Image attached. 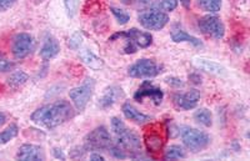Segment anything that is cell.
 <instances>
[{"label":"cell","mask_w":250,"mask_h":161,"mask_svg":"<svg viewBox=\"0 0 250 161\" xmlns=\"http://www.w3.org/2000/svg\"><path fill=\"white\" fill-rule=\"evenodd\" d=\"M34 40L28 33H19L12 40V54L17 60H23L33 50Z\"/></svg>","instance_id":"cell-10"},{"label":"cell","mask_w":250,"mask_h":161,"mask_svg":"<svg viewBox=\"0 0 250 161\" xmlns=\"http://www.w3.org/2000/svg\"><path fill=\"white\" fill-rule=\"evenodd\" d=\"M14 68V62L10 61L4 54L0 53V73H6Z\"/></svg>","instance_id":"cell-30"},{"label":"cell","mask_w":250,"mask_h":161,"mask_svg":"<svg viewBox=\"0 0 250 161\" xmlns=\"http://www.w3.org/2000/svg\"><path fill=\"white\" fill-rule=\"evenodd\" d=\"M19 134V127L17 124H10L5 130L0 133V145L8 144L9 141H12L13 139L17 138Z\"/></svg>","instance_id":"cell-24"},{"label":"cell","mask_w":250,"mask_h":161,"mask_svg":"<svg viewBox=\"0 0 250 161\" xmlns=\"http://www.w3.org/2000/svg\"><path fill=\"white\" fill-rule=\"evenodd\" d=\"M111 130L117 136L118 145L122 146L125 151L129 150L131 153H139L142 150V140H140L139 135L130 130L124 124V121L117 116L111 118Z\"/></svg>","instance_id":"cell-2"},{"label":"cell","mask_w":250,"mask_h":161,"mask_svg":"<svg viewBox=\"0 0 250 161\" xmlns=\"http://www.w3.org/2000/svg\"><path fill=\"white\" fill-rule=\"evenodd\" d=\"M162 71L163 66L160 64L154 61L153 59L143 58L129 66L128 75L134 79H151L158 77Z\"/></svg>","instance_id":"cell-4"},{"label":"cell","mask_w":250,"mask_h":161,"mask_svg":"<svg viewBox=\"0 0 250 161\" xmlns=\"http://www.w3.org/2000/svg\"><path fill=\"white\" fill-rule=\"evenodd\" d=\"M165 81L168 82L170 86H174V88H182V86H184V81L179 79V78H167Z\"/></svg>","instance_id":"cell-33"},{"label":"cell","mask_w":250,"mask_h":161,"mask_svg":"<svg viewBox=\"0 0 250 161\" xmlns=\"http://www.w3.org/2000/svg\"><path fill=\"white\" fill-rule=\"evenodd\" d=\"M110 12L113 13L114 18L117 19V21L119 25H125V24L129 23V20H130V15L125 12V10L117 8V6H110Z\"/></svg>","instance_id":"cell-26"},{"label":"cell","mask_w":250,"mask_h":161,"mask_svg":"<svg viewBox=\"0 0 250 161\" xmlns=\"http://www.w3.org/2000/svg\"><path fill=\"white\" fill-rule=\"evenodd\" d=\"M198 26H199L200 31L208 35V37H211L216 40H220L224 38L225 26L223 24L222 19L216 17V15L209 14L200 18L199 21H198Z\"/></svg>","instance_id":"cell-8"},{"label":"cell","mask_w":250,"mask_h":161,"mask_svg":"<svg viewBox=\"0 0 250 161\" xmlns=\"http://www.w3.org/2000/svg\"><path fill=\"white\" fill-rule=\"evenodd\" d=\"M194 119L198 124L203 125L205 127H210L213 125V115H211L210 110H208L205 107L198 109L194 114Z\"/></svg>","instance_id":"cell-22"},{"label":"cell","mask_w":250,"mask_h":161,"mask_svg":"<svg viewBox=\"0 0 250 161\" xmlns=\"http://www.w3.org/2000/svg\"><path fill=\"white\" fill-rule=\"evenodd\" d=\"M94 89H95V80L93 78H86L82 85L69 91V98L78 111H83L85 109L89 100L93 96Z\"/></svg>","instance_id":"cell-5"},{"label":"cell","mask_w":250,"mask_h":161,"mask_svg":"<svg viewBox=\"0 0 250 161\" xmlns=\"http://www.w3.org/2000/svg\"><path fill=\"white\" fill-rule=\"evenodd\" d=\"M190 1L191 0H180V3L183 4L184 8H189V6H190Z\"/></svg>","instance_id":"cell-39"},{"label":"cell","mask_w":250,"mask_h":161,"mask_svg":"<svg viewBox=\"0 0 250 161\" xmlns=\"http://www.w3.org/2000/svg\"><path fill=\"white\" fill-rule=\"evenodd\" d=\"M122 110L126 119L130 120V121H133V122H135V124H138V125H144L151 120L150 116L146 115V114L140 113L137 107L133 106L130 102H125V104H123Z\"/></svg>","instance_id":"cell-19"},{"label":"cell","mask_w":250,"mask_h":161,"mask_svg":"<svg viewBox=\"0 0 250 161\" xmlns=\"http://www.w3.org/2000/svg\"><path fill=\"white\" fill-rule=\"evenodd\" d=\"M82 44H83V35L80 34L79 31L74 33V34L69 38V41H68L69 48L74 49V50H78V49L82 46Z\"/></svg>","instance_id":"cell-28"},{"label":"cell","mask_w":250,"mask_h":161,"mask_svg":"<svg viewBox=\"0 0 250 161\" xmlns=\"http://www.w3.org/2000/svg\"><path fill=\"white\" fill-rule=\"evenodd\" d=\"M200 100V91L196 89H191L189 91H185L182 94H175L173 96V101L179 110L187 111L191 110L194 107H196L198 102Z\"/></svg>","instance_id":"cell-12"},{"label":"cell","mask_w":250,"mask_h":161,"mask_svg":"<svg viewBox=\"0 0 250 161\" xmlns=\"http://www.w3.org/2000/svg\"><path fill=\"white\" fill-rule=\"evenodd\" d=\"M6 121V115L4 113H0V126H3Z\"/></svg>","instance_id":"cell-38"},{"label":"cell","mask_w":250,"mask_h":161,"mask_svg":"<svg viewBox=\"0 0 250 161\" xmlns=\"http://www.w3.org/2000/svg\"><path fill=\"white\" fill-rule=\"evenodd\" d=\"M17 159L21 161H43L45 160V154L39 145L24 144L18 150Z\"/></svg>","instance_id":"cell-14"},{"label":"cell","mask_w":250,"mask_h":161,"mask_svg":"<svg viewBox=\"0 0 250 161\" xmlns=\"http://www.w3.org/2000/svg\"><path fill=\"white\" fill-rule=\"evenodd\" d=\"M108 150L110 151V155L115 159H126L128 158V154H126V151H125V150L123 149L122 146H119L118 144L111 145Z\"/></svg>","instance_id":"cell-29"},{"label":"cell","mask_w":250,"mask_h":161,"mask_svg":"<svg viewBox=\"0 0 250 161\" xmlns=\"http://www.w3.org/2000/svg\"><path fill=\"white\" fill-rule=\"evenodd\" d=\"M185 158H187V153H185V150L180 145H170L165 150V160H179V159Z\"/></svg>","instance_id":"cell-23"},{"label":"cell","mask_w":250,"mask_h":161,"mask_svg":"<svg viewBox=\"0 0 250 161\" xmlns=\"http://www.w3.org/2000/svg\"><path fill=\"white\" fill-rule=\"evenodd\" d=\"M189 79H190V81L194 82V84H200V82H202V78H200V75H198V74H191V75H189Z\"/></svg>","instance_id":"cell-36"},{"label":"cell","mask_w":250,"mask_h":161,"mask_svg":"<svg viewBox=\"0 0 250 161\" xmlns=\"http://www.w3.org/2000/svg\"><path fill=\"white\" fill-rule=\"evenodd\" d=\"M29 80V75L25 73V71H21V70H18L15 73H13L10 77L8 78L6 82L10 88L13 89H18L20 86H23L26 81Z\"/></svg>","instance_id":"cell-21"},{"label":"cell","mask_w":250,"mask_h":161,"mask_svg":"<svg viewBox=\"0 0 250 161\" xmlns=\"http://www.w3.org/2000/svg\"><path fill=\"white\" fill-rule=\"evenodd\" d=\"M138 46L134 44L131 40L125 39V46H124V53L125 54H135L138 51Z\"/></svg>","instance_id":"cell-32"},{"label":"cell","mask_w":250,"mask_h":161,"mask_svg":"<svg viewBox=\"0 0 250 161\" xmlns=\"http://www.w3.org/2000/svg\"><path fill=\"white\" fill-rule=\"evenodd\" d=\"M15 3H17V0H0V12H6Z\"/></svg>","instance_id":"cell-34"},{"label":"cell","mask_w":250,"mask_h":161,"mask_svg":"<svg viewBox=\"0 0 250 161\" xmlns=\"http://www.w3.org/2000/svg\"><path fill=\"white\" fill-rule=\"evenodd\" d=\"M118 38H124V39H129L138 46V48H149V46L153 44V35L148 31H142L137 28H131L129 29L128 31H120V33H117V34L111 35L109 38L110 41H114L117 40Z\"/></svg>","instance_id":"cell-9"},{"label":"cell","mask_w":250,"mask_h":161,"mask_svg":"<svg viewBox=\"0 0 250 161\" xmlns=\"http://www.w3.org/2000/svg\"><path fill=\"white\" fill-rule=\"evenodd\" d=\"M164 131V127L159 125H153L146 129L144 134V142L150 153H158L163 149L165 142Z\"/></svg>","instance_id":"cell-11"},{"label":"cell","mask_w":250,"mask_h":161,"mask_svg":"<svg viewBox=\"0 0 250 161\" xmlns=\"http://www.w3.org/2000/svg\"><path fill=\"white\" fill-rule=\"evenodd\" d=\"M75 116L74 107L66 100H58L53 104L44 105L31 114L30 120L45 129H54L69 121Z\"/></svg>","instance_id":"cell-1"},{"label":"cell","mask_w":250,"mask_h":161,"mask_svg":"<svg viewBox=\"0 0 250 161\" xmlns=\"http://www.w3.org/2000/svg\"><path fill=\"white\" fill-rule=\"evenodd\" d=\"M53 155H54V158L60 159V160H65V155L62 154V149H59V147H54L53 149Z\"/></svg>","instance_id":"cell-35"},{"label":"cell","mask_w":250,"mask_h":161,"mask_svg":"<svg viewBox=\"0 0 250 161\" xmlns=\"http://www.w3.org/2000/svg\"><path fill=\"white\" fill-rule=\"evenodd\" d=\"M113 144L110 133L105 126H98L91 130L84 139V147L86 150H108Z\"/></svg>","instance_id":"cell-6"},{"label":"cell","mask_w":250,"mask_h":161,"mask_svg":"<svg viewBox=\"0 0 250 161\" xmlns=\"http://www.w3.org/2000/svg\"><path fill=\"white\" fill-rule=\"evenodd\" d=\"M179 0H159V5L165 12H174L178 6Z\"/></svg>","instance_id":"cell-31"},{"label":"cell","mask_w":250,"mask_h":161,"mask_svg":"<svg viewBox=\"0 0 250 161\" xmlns=\"http://www.w3.org/2000/svg\"><path fill=\"white\" fill-rule=\"evenodd\" d=\"M138 21L140 25L146 30H162L169 23L168 14L160 10H148L140 13L138 17Z\"/></svg>","instance_id":"cell-7"},{"label":"cell","mask_w":250,"mask_h":161,"mask_svg":"<svg viewBox=\"0 0 250 161\" xmlns=\"http://www.w3.org/2000/svg\"><path fill=\"white\" fill-rule=\"evenodd\" d=\"M200 8L208 13H218L222 9V0H198Z\"/></svg>","instance_id":"cell-25"},{"label":"cell","mask_w":250,"mask_h":161,"mask_svg":"<svg viewBox=\"0 0 250 161\" xmlns=\"http://www.w3.org/2000/svg\"><path fill=\"white\" fill-rule=\"evenodd\" d=\"M79 57L82 59V61L85 64L88 68L93 69V70H100V69L104 68V61H103L102 58L97 57L93 51L88 50V49H83L80 50Z\"/></svg>","instance_id":"cell-20"},{"label":"cell","mask_w":250,"mask_h":161,"mask_svg":"<svg viewBox=\"0 0 250 161\" xmlns=\"http://www.w3.org/2000/svg\"><path fill=\"white\" fill-rule=\"evenodd\" d=\"M179 134L183 140V144L185 145L188 150H190L191 153L203 151L210 144V136L204 131L194 129V127L182 126Z\"/></svg>","instance_id":"cell-3"},{"label":"cell","mask_w":250,"mask_h":161,"mask_svg":"<svg viewBox=\"0 0 250 161\" xmlns=\"http://www.w3.org/2000/svg\"><path fill=\"white\" fill-rule=\"evenodd\" d=\"M145 98H150L154 104L159 105L162 104L164 93H163L162 89L158 88V86H154L150 81L146 80V81L140 85V88L138 89L137 93L134 94V99L137 101H143V99H145Z\"/></svg>","instance_id":"cell-13"},{"label":"cell","mask_w":250,"mask_h":161,"mask_svg":"<svg viewBox=\"0 0 250 161\" xmlns=\"http://www.w3.org/2000/svg\"><path fill=\"white\" fill-rule=\"evenodd\" d=\"M170 37L174 42H189V44H191V45L195 46V48H203V46H204L202 40L193 37V35H190L189 33H187V31L179 25L173 26V29H171L170 31Z\"/></svg>","instance_id":"cell-16"},{"label":"cell","mask_w":250,"mask_h":161,"mask_svg":"<svg viewBox=\"0 0 250 161\" xmlns=\"http://www.w3.org/2000/svg\"><path fill=\"white\" fill-rule=\"evenodd\" d=\"M124 96L123 89L117 86V85H111L109 88L105 89L103 96L99 100V106L102 107L103 110H106L109 107L113 106L114 104H117L118 100Z\"/></svg>","instance_id":"cell-15"},{"label":"cell","mask_w":250,"mask_h":161,"mask_svg":"<svg viewBox=\"0 0 250 161\" xmlns=\"http://www.w3.org/2000/svg\"><path fill=\"white\" fill-rule=\"evenodd\" d=\"M64 6H65L66 14L69 18H74L78 13V6H79V0H62Z\"/></svg>","instance_id":"cell-27"},{"label":"cell","mask_w":250,"mask_h":161,"mask_svg":"<svg viewBox=\"0 0 250 161\" xmlns=\"http://www.w3.org/2000/svg\"><path fill=\"white\" fill-rule=\"evenodd\" d=\"M60 53V44L53 35H48L44 39L43 46L40 49V58L45 61L51 60Z\"/></svg>","instance_id":"cell-17"},{"label":"cell","mask_w":250,"mask_h":161,"mask_svg":"<svg viewBox=\"0 0 250 161\" xmlns=\"http://www.w3.org/2000/svg\"><path fill=\"white\" fill-rule=\"evenodd\" d=\"M193 64L196 69L214 74V75H225V73H227L224 66H222L219 62L214 61V60L204 59V58H195L193 60Z\"/></svg>","instance_id":"cell-18"},{"label":"cell","mask_w":250,"mask_h":161,"mask_svg":"<svg viewBox=\"0 0 250 161\" xmlns=\"http://www.w3.org/2000/svg\"><path fill=\"white\" fill-rule=\"evenodd\" d=\"M90 160H93V161H104L105 160V159H104V156H102L100 155V154H91L90 155Z\"/></svg>","instance_id":"cell-37"}]
</instances>
